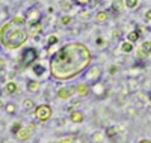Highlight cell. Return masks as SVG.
Masks as SVG:
<instances>
[{
    "mask_svg": "<svg viewBox=\"0 0 151 143\" xmlns=\"http://www.w3.org/2000/svg\"><path fill=\"white\" fill-rule=\"evenodd\" d=\"M32 71H33V74L36 77H42L45 74V66H44L42 63H40V62H35L32 65Z\"/></svg>",
    "mask_w": 151,
    "mask_h": 143,
    "instance_id": "cell-22",
    "label": "cell"
},
{
    "mask_svg": "<svg viewBox=\"0 0 151 143\" xmlns=\"http://www.w3.org/2000/svg\"><path fill=\"white\" fill-rule=\"evenodd\" d=\"M110 2H113V0H110Z\"/></svg>",
    "mask_w": 151,
    "mask_h": 143,
    "instance_id": "cell-46",
    "label": "cell"
},
{
    "mask_svg": "<svg viewBox=\"0 0 151 143\" xmlns=\"http://www.w3.org/2000/svg\"><path fill=\"white\" fill-rule=\"evenodd\" d=\"M91 92H92L97 98H103V97L106 95V86H104V83H101V80H100V82L91 84Z\"/></svg>",
    "mask_w": 151,
    "mask_h": 143,
    "instance_id": "cell-11",
    "label": "cell"
},
{
    "mask_svg": "<svg viewBox=\"0 0 151 143\" xmlns=\"http://www.w3.org/2000/svg\"><path fill=\"white\" fill-rule=\"evenodd\" d=\"M38 57H40V54H38V50L35 47H26V48L21 50L18 63H20L21 68H29L38 60Z\"/></svg>",
    "mask_w": 151,
    "mask_h": 143,
    "instance_id": "cell-3",
    "label": "cell"
},
{
    "mask_svg": "<svg viewBox=\"0 0 151 143\" xmlns=\"http://www.w3.org/2000/svg\"><path fill=\"white\" fill-rule=\"evenodd\" d=\"M104 137H106V134L103 133V131H94L92 134H91V143H103L104 142Z\"/></svg>",
    "mask_w": 151,
    "mask_h": 143,
    "instance_id": "cell-24",
    "label": "cell"
},
{
    "mask_svg": "<svg viewBox=\"0 0 151 143\" xmlns=\"http://www.w3.org/2000/svg\"><path fill=\"white\" fill-rule=\"evenodd\" d=\"M74 137H68V139H64V140H60L59 143H73Z\"/></svg>",
    "mask_w": 151,
    "mask_h": 143,
    "instance_id": "cell-40",
    "label": "cell"
},
{
    "mask_svg": "<svg viewBox=\"0 0 151 143\" xmlns=\"http://www.w3.org/2000/svg\"><path fill=\"white\" fill-rule=\"evenodd\" d=\"M21 125H23V124H21L20 121H15L14 124H12V128H11V134H15V133L18 131V129L21 128Z\"/></svg>",
    "mask_w": 151,
    "mask_h": 143,
    "instance_id": "cell-34",
    "label": "cell"
},
{
    "mask_svg": "<svg viewBox=\"0 0 151 143\" xmlns=\"http://www.w3.org/2000/svg\"><path fill=\"white\" fill-rule=\"evenodd\" d=\"M94 20H95L97 24H104L109 20V11H106V9L98 11L97 14H95V17H94Z\"/></svg>",
    "mask_w": 151,
    "mask_h": 143,
    "instance_id": "cell-18",
    "label": "cell"
},
{
    "mask_svg": "<svg viewBox=\"0 0 151 143\" xmlns=\"http://www.w3.org/2000/svg\"><path fill=\"white\" fill-rule=\"evenodd\" d=\"M139 38H141V35L137 33L136 30H132V32H129L127 33V41H130V42H136V41H139Z\"/></svg>",
    "mask_w": 151,
    "mask_h": 143,
    "instance_id": "cell-30",
    "label": "cell"
},
{
    "mask_svg": "<svg viewBox=\"0 0 151 143\" xmlns=\"http://www.w3.org/2000/svg\"><path fill=\"white\" fill-rule=\"evenodd\" d=\"M76 94V86H62L60 89H58L56 92V97L59 99H71L73 95Z\"/></svg>",
    "mask_w": 151,
    "mask_h": 143,
    "instance_id": "cell-10",
    "label": "cell"
},
{
    "mask_svg": "<svg viewBox=\"0 0 151 143\" xmlns=\"http://www.w3.org/2000/svg\"><path fill=\"white\" fill-rule=\"evenodd\" d=\"M95 44H97L98 47H106V45H107V41L104 39L103 36H97V39H95Z\"/></svg>",
    "mask_w": 151,
    "mask_h": 143,
    "instance_id": "cell-35",
    "label": "cell"
},
{
    "mask_svg": "<svg viewBox=\"0 0 151 143\" xmlns=\"http://www.w3.org/2000/svg\"><path fill=\"white\" fill-rule=\"evenodd\" d=\"M71 2L80 8H89V9L98 5V0H71Z\"/></svg>",
    "mask_w": 151,
    "mask_h": 143,
    "instance_id": "cell-16",
    "label": "cell"
},
{
    "mask_svg": "<svg viewBox=\"0 0 151 143\" xmlns=\"http://www.w3.org/2000/svg\"><path fill=\"white\" fill-rule=\"evenodd\" d=\"M127 86H129L127 92H137V90H139V86H141L139 79H137V77H129Z\"/></svg>",
    "mask_w": 151,
    "mask_h": 143,
    "instance_id": "cell-17",
    "label": "cell"
},
{
    "mask_svg": "<svg viewBox=\"0 0 151 143\" xmlns=\"http://www.w3.org/2000/svg\"><path fill=\"white\" fill-rule=\"evenodd\" d=\"M2 87H3V86H0V94H2Z\"/></svg>",
    "mask_w": 151,
    "mask_h": 143,
    "instance_id": "cell-43",
    "label": "cell"
},
{
    "mask_svg": "<svg viewBox=\"0 0 151 143\" xmlns=\"http://www.w3.org/2000/svg\"><path fill=\"white\" fill-rule=\"evenodd\" d=\"M145 20H147V21H151V9H148V11L145 12Z\"/></svg>",
    "mask_w": 151,
    "mask_h": 143,
    "instance_id": "cell-39",
    "label": "cell"
},
{
    "mask_svg": "<svg viewBox=\"0 0 151 143\" xmlns=\"http://www.w3.org/2000/svg\"><path fill=\"white\" fill-rule=\"evenodd\" d=\"M76 86V94L79 95V98H85L91 94V87L88 86V83H77V84H74Z\"/></svg>",
    "mask_w": 151,
    "mask_h": 143,
    "instance_id": "cell-12",
    "label": "cell"
},
{
    "mask_svg": "<svg viewBox=\"0 0 151 143\" xmlns=\"http://www.w3.org/2000/svg\"><path fill=\"white\" fill-rule=\"evenodd\" d=\"M104 134H106V137H109L110 140H113V139L118 136V129H116L115 127H107L106 131H104Z\"/></svg>",
    "mask_w": 151,
    "mask_h": 143,
    "instance_id": "cell-27",
    "label": "cell"
},
{
    "mask_svg": "<svg viewBox=\"0 0 151 143\" xmlns=\"http://www.w3.org/2000/svg\"><path fill=\"white\" fill-rule=\"evenodd\" d=\"M142 72V68H139V63H136L133 68L129 69V77H139Z\"/></svg>",
    "mask_w": 151,
    "mask_h": 143,
    "instance_id": "cell-28",
    "label": "cell"
},
{
    "mask_svg": "<svg viewBox=\"0 0 151 143\" xmlns=\"http://www.w3.org/2000/svg\"><path fill=\"white\" fill-rule=\"evenodd\" d=\"M59 21H60V24H62V26H65V27H68V26L71 24V21H73V18H71L70 15H62Z\"/></svg>",
    "mask_w": 151,
    "mask_h": 143,
    "instance_id": "cell-33",
    "label": "cell"
},
{
    "mask_svg": "<svg viewBox=\"0 0 151 143\" xmlns=\"http://www.w3.org/2000/svg\"><path fill=\"white\" fill-rule=\"evenodd\" d=\"M41 18H42V14H41V11L38 9L36 6H32V8L27 9V12H26V20H27V23H26V24L38 23V21H41Z\"/></svg>",
    "mask_w": 151,
    "mask_h": 143,
    "instance_id": "cell-9",
    "label": "cell"
},
{
    "mask_svg": "<svg viewBox=\"0 0 151 143\" xmlns=\"http://www.w3.org/2000/svg\"><path fill=\"white\" fill-rule=\"evenodd\" d=\"M150 113H151V107H150Z\"/></svg>",
    "mask_w": 151,
    "mask_h": 143,
    "instance_id": "cell-45",
    "label": "cell"
},
{
    "mask_svg": "<svg viewBox=\"0 0 151 143\" xmlns=\"http://www.w3.org/2000/svg\"><path fill=\"white\" fill-rule=\"evenodd\" d=\"M137 143H151V140H148V139H144V140H139Z\"/></svg>",
    "mask_w": 151,
    "mask_h": 143,
    "instance_id": "cell-41",
    "label": "cell"
},
{
    "mask_svg": "<svg viewBox=\"0 0 151 143\" xmlns=\"http://www.w3.org/2000/svg\"><path fill=\"white\" fill-rule=\"evenodd\" d=\"M148 98L151 99V90H150V92H148Z\"/></svg>",
    "mask_w": 151,
    "mask_h": 143,
    "instance_id": "cell-42",
    "label": "cell"
},
{
    "mask_svg": "<svg viewBox=\"0 0 151 143\" xmlns=\"http://www.w3.org/2000/svg\"><path fill=\"white\" fill-rule=\"evenodd\" d=\"M5 112L8 114H15L17 113V106H15L14 102H6L5 104Z\"/></svg>",
    "mask_w": 151,
    "mask_h": 143,
    "instance_id": "cell-29",
    "label": "cell"
},
{
    "mask_svg": "<svg viewBox=\"0 0 151 143\" xmlns=\"http://www.w3.org/2000/svg\"><path fill=\"white\" fill-rule=\"evenodd\" d=\"M2 92L6 94V95H14V94L18 92V84H17L15 82H8V83L3 84Z\"/></svg>",
    "mask_w": 151,
    "mask_h": 143,
    "instance_id": "cell-13",
    "label": "cell"
},
{
    "mask_svg": "<svg viewBox=\"0 0 151 143\" xmlns=\"http://www.w3.org/2000/svg\"><path fill=\"white\" fill-rule=\"evenodd\" d=\"M35 101L33 99H30V98H26L23 101V109L26 110V112H32V110H35Z\"/></svg>",
    "mask_w": 151,
    "mask_h": 143,
    "instance_id": "cell-26",
    "label": "cell"
},
{
    "mask_svg": "<svg viewBox=\"0 0 151 143\" xmlns=\"http://www.w3.org/2000/svg\"><path fill=\"white\" fill-rule=\"evenodd\" d=\"M59 42V38L56 36V35H48L47 36V42H45V47H47V53L52 56L53 54V48H55V45Z\"/></svg>",
    "mask_w": 151,
    "mask_h": 143,
    "instance_id": "cell-14",
    "label": "cell"
},
{
    "mask_svg": "<svg viewBox=\"0 0 151 143\" xmlns=\"http://www.w3.org/2000/svg\"><path fill=\"white\" fill-rule=\"evenodd\" d=\"M26 89H27L29 94H38L41 90V83L38 82V80H29Z\"/></svg>",
    "mask_w": 151,
    "mask_h": 143,
    "instance_id": "cell-19",
    "label": "cell"
},
{
    "mask_svg": "<svg viewBox=\"0 0 151 143\" xmlns=\"http://www.w3.org/2000/svg\"><path fill=\"white\" fill-rule=\"evenodd\" d=\"M23 143H29V142H23Z\"/></svg>",
    "mask_w": 151,
    "mask_h": 143,
    "instance_id": "cell-44",
    "label": "cell"
},
{
    "mask_svg": "<svg viewBox=\"0 0 151 143\" xmlns=\"http://www.w3.org/2000/svg\"><path fill=\"white\" fill-rule=\"evenodd\" d=\"M12 21L18 26H26V23H27L26 15H15V17H12Z\"/></svg>",
    "mask_w": 151,
    "mask_h": 143,
    "instance_id": "cell-31",
    "label": "cell"
},
{
    "mask_svg": "<svg viewBox=\"0 0 151 143\" xmlns=\"http://www.w3.org/2000/svg\"><path fill=\"white\" fill-rule=\"evenodd\" d=\"M119 36H121V32H119V29L112 30V38H113V39H119Z\"/></svg>",
    "mask_w": 151,
    "mask_h": 143,
    "instance_id": "cell-37",
    "label": "cell"
},
{
    "mask_svg": "<svg viewBox=\"0 0 151 143\" xmlns=\"http://www.w3.org/2000/svg\"><path fill=\"white\" fill-rule=\"evenodd\" d=\"M92 53L82 42H68L50 56L48 71L56 82H68L82 75L91 66Z\"/></svg>",
    "mask_w": 151,
    "mask_h": 143,
    "instance_id": "cell-1",
    "label": "cell"
},
{
    "mask_svg": "<svg viewBox=\"0 0 151 143\" xmlns=\"http://www.w3.org/2000/svg\"><path fill=\"white\" fill-rule=\"evenodd\" d=\"M27 36L29 38H33V39H38L41 36V33L44 32V24L42 21H38V23H32V24H27Z\"/></svg>",
    "mask_w": 151,
    "mask_h": 143,
    "instance_id": "cell-8",
    "label": "cell"
},
{
    "mask_svg": "<svg viewBox=\"0 0 151 143\" xmlns=\"http://www.w3.org/2000/svg\"><path fill=\"white\" fill-rule=\"evenodd\" d=\"M27 30L24 26H18L14 21H6L0 29V44L6 50H18L27 41Z\"/></svg>",
    "mask_w": 151,
    "mask_h": 143,
    "instance_id": "cell-2",
    "label": "cell"
},
{
    "mask_svg": "<svg viewBox=\"0 0 151 143\" xmlns=\"http://www.w3.org/2000/svg\"><path fill=\"white\" fill-rule=\"evenodd\" d=\"M91 17H92V14H91L89 8H82L77 12V18L82 20V21H91Z\"/></svg>",
    "mask_w": 151,
    "mask_h": 143,
    "instance_id": "cell-21",
    "label": "cell"
},
{
    "mask_svg": "<svg viewBox=\"0 0 151 143\" xmlns=\"http://www.w3.org/2000/svg\"><path fill=\"white\" fill-rule=\"evenodd\" d=\"M151 56V41H144L136 48V57L137 60H147Z\"/></svg>",
    "mask_w": 151,
    "mask_h": 143,
    "instance_id": "cell-7",
    "label": "cell"
},
{
    "mask_svg": "<svg viewBox=\"0 0 151 143\" xmlns=\"http://www.w3.org/2000/svg\"><path fill=\"white\" fill-rule=\"evenodd\" d=\"M101 75H103V68L100 66V65H91V66L83 72V79H85V83L94 84V83L101 80Z\"/></svg>",
    "mask_w": 151,
    "mask_h": 143,
    "instance_id": "cell-4",
    "label": "cell"
},
{
    "mask_svg": "<svg viewBox=\"0 0 151 143\" xmlns=\"http://www.w3.org/2000/svg\"><path fill=\"white\" fill-rule=\"evenodd\" d=\"M33 114H35V119L38 122H47L52 118V107L48 104H40V106L35 107Z\"/></svg>",
    "mask_w": 151,
    "mask_h": 143,
    "instance_id": "cell-5",
    "label": "cell"
},
{
    "mask_svg": "<svg viewBox=\"0 0 151 143\" xmlns=\"http://www.w3.org/2000/svg\"><path fill=\"white\" fill-rule=\"evenodd\" d=\"M70 121L73 124H82L85 121V114L82 112H79V110H74V112L70 113Z\"/></svg>",
    "mask_w": 151,
    "mask_h": 143,
    "instance_id": "cell-20",
    "label": "cell"
},
{
    "mask_svg": "<svg viewBox=\"0 0 151 143\" xmlns=\"http://www.w3.org/2000/svg\"><path fill=\"white\" fill-rule=\"evenodd\" d=\"M35 133V124L30 122L29 125H21V128L14 134V137L18 140V142H27Z\"/></svg>",
    "mask_w": 151,
    "mask_h": 143,
    "instance_id": "cell-6",
    "label": "cell"
},
{
    "mask_svg": "<svg viewBox=\"0 0 151 143\" xmlns=\"http://www.w3.org/2000/svg\"><path fill=\"white\" fill-rule=\"evenodd\" d=\"M119 71V68L116 66V65H110L109 66V75H116Z\"/></svg>",
    "mask_w": 151,
    "mask_h": 143,
    "instance_id": "cell-36",
    "label": "cell"
},
{
    "mask_svg": "<svg viewBox=\"0 0 151 143\" xmlns=\"http://www.w3.org/2000/svg\"><path fill=\"white\" fill-rule=\"evenodd\" d=\"M73 5H74V3L71 2V0H59V8H60V11H64V12L71 11Z\"/></svg>",
    "mask_w": 151,
    "mask_h": 143,
    "instance_id": "cell-25",
    "label": "cell"
},
{
    "mask_svg": "<svg viewBox=\"0 0 151 143\" xmlns=\"http://www.w3.org/2000/svg\"><path fill=\"white\" fill-rule=\"evenodd\" d=\"M127 116H129V118H134V116H136V110L133 107L127 109Z\"/></svg>",
    "mask_w": 151,
    "mask_h": 143,
    "instance_id": "cell-38",
    "label": "cell"
},
{
    "mask_svg": "<svg viewBox=\"0 0 151 143\" xmlns=\"http://www.w3.org/2000/svg\"><path fill=\"white\" fill-rule=\"evenodd\" d=\"M119 50L122 51L124 54H130L132 51L134 50V47H133V42H130V41H127V39H125V41H122V42H121V45H119Z\"/></svg>",
    "mask_w": 151,
    "mask_h": 143,
    "instance_id": "cell-23",
    "label": "cell"
},
{
    "mask_svg": "<svg viewBox=\"0 0 151 143\" xmlns=\"http://www.w3.org/2000/svg\"><path fill=\"white\" fill-rule=\"evenodd\" d=\"M124 3L127 9H136L139 6V0H124Z\"/></svg>",
    "mask_w": 151,
    "mask_h": 143,
    "instance_id": "cell-32",
    "label": "cell"
},
{
    "mask_svg": "<svg viewBox=\"0 0 151 143\" xmlns=\"http://www.w3.org/2000/svg\"><path fill=\"white\" fill-rule=\"evenodd\" d=\"M125 9V3L124 0H113L112 2V12L115 15H121Z\"/></svg>",
    "mask_w": 151,
    "mask_h": 143,
    "instance_id": "cell-15",
    "label": "cell"
}]
</instances>
